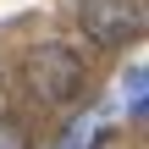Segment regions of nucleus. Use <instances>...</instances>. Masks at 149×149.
<instances>
[{
    "label": "nucleus",
    "mask_w": 149,
    "mask_h": 149,
    "mask_svg": "<svg viewBox=\"0 0 149 149\" xmlns=\"http://www.w3.org/2000/svg\"><path fill=\"white\" fill-rule=\"evenodd\" d=\"M22 77H28V88H33L39 105H72V100L83 94V83H88V66H83V55H77L72 44L50 39V44H33V50H28Z\"/></svg>",
    "instance_id": "1"
},
{
    "label": "nucleus",
    "mask_w": 149,
    "mask_h": 149,
    "mask_svg": "<svg viewBox=\"0 0 149 149\" xmlns=\"http://www.w3.org/2000/svg\"><path fill=\"white\" fill-rule=\"evenodd\" d=\"M77 28L100 50H127L144 39V0H77Z\"/></svg>",
    "instance_id": "2"
},
{
    "label": "nucleus",
    "mask_w": 149,
    "mask_h": 149,
    "mask_svg": "<svg viewBox=\"0 0 149 149\" xmlns=\"http://www.w3.org/2000/svg\"><path fill=\"white\" fill-rule=\"evenodd\" d=\"M105 133H111V122H105L100 111H88V116H77V122L61 133V144H55V149H100V144H105Z\"/></svg>",
    "instance_id": "3"
},
{
    "label": "nucleus",
    "mask_w": 149,
    "mask_h": 149,
    "mask_svg": "<svg viewBox=\"0 0 149 149\" xmlns=\"http://www.w3.org/2000/svg\"><path fill=\"white\" fill-rule=\"evenodd\" d=\"M144 105H149V72L144 66H127V77H122V111L144 116Z\"/></svg>",
    "instance_id": "4"
},
{
    "label": "nucleus",
    "mask_w": 149,
    "mask_h": 149,
    "mask_svg": "<svg viewBox=\"0 0 149 149\" xmlns=\"http://www.w3.org/2000/svg\"><path fill=\"white\" fill-rule=\"evenodd\" d=\"M0 149H28L22 122H17V116H6V111H0Z\"/></svg>",
    "instance_id": "5"
}]
</instances>
